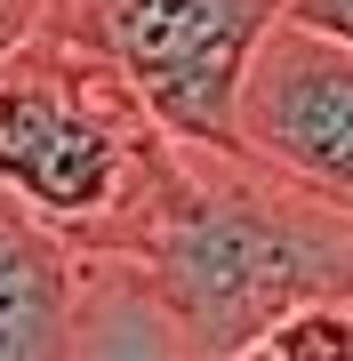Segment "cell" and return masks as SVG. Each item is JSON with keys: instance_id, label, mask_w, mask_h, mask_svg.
<instances>
[{"instance_id": "6da1fadb", "label": "cell", "mask_w": 353, "mask_h": 361, "mask_svg": "<svg viewBox=\"0 0 353 361\" xmlns=\"http://www.w3.org/2000/svg\"><path fill=\"white\" fill-rule=\"evenodd\" d=\"M113 257L144 273L177 353L249 361L273 313L305 297H353V217L241 145L169 137L144 217Z\"/></svg>"}, {"instance_id": "7a4b0ae2", "label": "cell", "mask_w": 353, "mask_h": 361, "mask_svg": "<svg viewBox=\"0 0 353 361\" xmlns=\"http://www.w3.org/2000/svg\"><path fill=\"white\" fill-rule=\"evenodd\" d=\"M169 129L144 113L80 8H40L0 49V193L49 217L80 257H113L144 217Z\"/></svg>"}, {"instance_id": "3957f363", "label": "cell", "mask_w": 353, "mask_h": 361, "mask_svg": "<svg viewBox=\"0 0 353 361\" xmlns=\"http://www.w3.org/2000/svg\"><path fill=\"white\" fill-rule=\"evenodd\" d=\"M144 113L185 145H233L241 73L281 0H73Z\"/></svg>"}, {"instance_id": "277c9868", "label": "cell", "mask_w": 353, "mask_h": 361, "mask_svg": "<svg viewBox=\"0 0 353 361\" xmlns=\"http://www.w3.org/2000/svg\"><path fill=\"white\" fill-rule=\"evenodd\" d=\"M233 145L353 217V40L273 16L241 73Z\"/></svg>"}, {"instance_id": "5b68a950", "label": "cell", "mask_w": 353, "mask_h": 361, "mask_svg": "<svg viewBox=\"0 0 353 361\" xmlns=\"http://www.w3.org/2000/svg\"><path fill=\"white\" fill-rule=\"evenodd\" d=\"M73 305H80V249L16 193H0V361L73 353Z\"/></svg>"}, {"instance_id": "8992f818", "label": "cell", "mask_w": 353, "mask_h": 361, "mask_svg": "<svg viewBox=\"0 0 353 361\" xmlns=\"http://www.w3.org/2000/svg\"><path fill=\"white\" fill-rule=\"evenodd\" d=\"M249 361H353V297H305L257 329Z\"/></svg>"}, {"instance_id": "52a82bcc", "label": "cell", "mask_w": 353, "mask_h": 361, "mask_svg": "<svg viewBox=\"0 0 353 361\" xmlns=\"http://www.w3.org/2000/svg\"><path fill=\"white\" fill-rule=\"evenodd\" d=\"M281 25H305V32H329V40H353V0H281Z\"/></svg>"}, {"instance_id": "ba28073f", "label": "cell", "mask_w": 353, "mask_h": 361, "mask_svg": "<svg viewBox=\"0 0 353 361\" xmlns=\"http://www.w3.org/2000/svg\"><path fill=\"white\" fill-rule=\"evenodd\" d=\"M32 16H40V0H0V49L32 32Z\"/></svg>"}, {"instance_id": "9c48e42d", "label": "cell", "mask_w": 353, "mask_h": 361, "mask_svg": "<svg viewBox=\"0 0 353 361\" xmlns=\"http://www.w3.org/2000/svg\"><path fill=\"white\" fill-rule=\"evenodd\" d=\"M40 8H73V0H40Z\"/></svg>"}]
</instances>
